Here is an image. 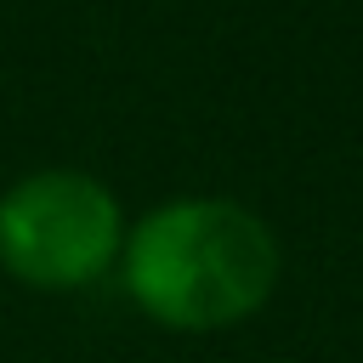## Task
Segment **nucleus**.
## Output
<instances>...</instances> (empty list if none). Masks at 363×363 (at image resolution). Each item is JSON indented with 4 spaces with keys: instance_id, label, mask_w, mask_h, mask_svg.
Segmentation results:
<instances>
[{
    "instance_id": "f257e3e1",
    "label": "nucleus",
    "mask_w": 363,
    "mask_h": 363,
    "mask_svg": "<svg viewBox=\"0 0 363 363\" xmlns=\"http://www.w3.org/2000/svg\"><path fill=\"white\" fill-rule=\"evenodd\" d=\"M113 272L147 323L216 335L272 301L284 250L278 233L238 199H170L125 227Z\"/></svg>"
},
{
    "instance_id": "f03ea898",
    "label": "nucleus",
    "mask_w": 363,
    "mask_h": 363,
    "mask_svg": "<svg viewBox=\"0 0 363 363\" xmlns=\"http://www.w3.org/2000/svg\"><path fill=\"white\" fill-rule=\"evenodd\" d=\"M119 193L79 164H40L0 187V272L23 289L74 295L102 284L125 250Z\"/></svg>"
}]
</instances>
